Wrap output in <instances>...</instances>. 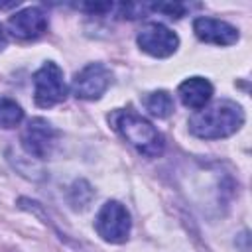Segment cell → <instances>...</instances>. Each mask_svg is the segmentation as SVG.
Listing matches in <instances>:
<instances>
[{"mask_svg": "<svg viewBox=\"0 0 252 252\" xmlns=\"http://www.w3.org/2000/svg\"><path fill=\"white\" fill-rule=\"evenodd\" d=\"M244 124V110L232 100H217L189 118V132L201 140H219L234 134Z\"/></svg>", "mask_w": 252, "mask_h": 252, "instance_id": "6da1fadb", "label": "cell"}, {"mask_svg": "<svg viewBox=\"0 0 252 252\" xmlns=\"http://www.w3.org/2000/svg\"><path fill=\"white\" fill-rule=\"evenodd\" d=\"M110 124L114 130L140 154L148 158H156L163 152V136L148 122L144 116L136 114L134 110H114L110 114Z\"/></svg>", "mask_w": 252, "mask_h": 252, "instance_id": "7a4b0ae2", "label": "cell"}, {"mask_svg": "<svg viewBox=\"0 0 252 252\" xmlns=\"http://www.w3.org/2000/svg\"><path fill=\"white\" fill-rule=\"evenodd\" d=\"M67 96V85L63 79V71L57 63L45 61L33 73V98L41 108H51L63 102Z\"/></svg>", "mask_w": 252, "mask_h": 252, "instance_id": "3957f363", "label": "cell"}, {"mask_svg": "<svg viewBox=\"0 0 252 252\" xmlns=\"http://www.w3.org/2000/svg\"><path fill=\"white\" fill-rule=\"evenodd\" d=\"M130 226H132L130 213L118 201H106L94 219V228L98 236L110 244L126 242L130 234Z\"/></svg>", "mask_w": 252, "mask_h": 252, "instance_id": "277c9868", "label": "cell"}, {"mask_svg": "<svg viewBox=\"0 0 252 252\" xmlns=\"http://www.w3.org/2000/svg\"><path fill=\"white\" fill-rule=\"evenodd\" d=\"M112 83V73L102 63H89L71 81V91L77 98L96 100L100 98Z\"/></svg>", "mask_w": 252, "mask_h": 252, "instance_id": "5b68a950", "label": "cell"}, {"mask_svg": "<svg viewBox=\"0 0 252 252\" xmlns=\"http://www.w3.org/2000/svg\"><path fill=\"white\" fill-rule=\"evenodd\" d=\"M57 140H59V132L45 118H32L22 132V146L26 154L37 159L49 158L53 148L57 146Z\"/></svg>", "mask_w": 252, "mask_h": 252, "instance_id": "8992f818", "label": "cell"}, {"mask_svg": "<svg viewBox=\"0 0 252 252\" xmlns=\"http://www.w3.org/2000/svg\"><path fill=\"white\" fill-rule=\"evenodd\" d=\"M138 45L142 51H146L148 55L152 57H169L177 51L179 47V37L175 32H171L167 26L163 24H158V22H152V24H146L138 37H136Z\"/></svg>", "mask_w": 252, "mask_h": 252, "instance_id": "52a82bcc", "label": "cell"}, {"mask_svg": "<svg viewBox=\"0 0 252 252\" xmlns=\"http://www.w3.org/2000/svg\"><path fill=\"white\" fill-rule=\"evenodd\" d=\"M8 30L18 39H35L47 30V14L39 6H30L8 20Z\"/></svg>", "mask_w": 252, "mask_h": 252, "instance_id": "ba28073f", "label": "cell"}, {"mask_svg": "<svg viewBox=\"0 0 252 252\" xmlns=\"http://www.w3.org/2000/svg\"><path fill=\"white\" fill-rule=\"evenodd\" d=\"M193 32L201 41L213 45H232L240 37L238 30L228 22L217 18H205V16L193 20Z\"/></svg>", "mask_w": 252, "mask_h": 252, "instance_id": "9c48e42d", "label": "cell"}, {"mask_svg": "<svg viewBox=\"0 0 252 252\" xmlns=\"http://www.w3.org/2000/svg\"><path fill=\"white\" fill-rule=\"evenodd\" d=\"M179 100L191 110H201L213 96V85L205 77H189L177 87Z\"/></svg>", "mask_w": 252, "mask_h": 252, "instance_id": "30bf717a", "label": "cell"}, {"mask_svg": "<svg viewBox=\"0 0 252 252\" xmlns=\"http://www.w3.org/2000/svg\"><path fill=\"white\" fill-rule=\"evenodd\" d=\"M148 112L156 118H167L173 112V98L167 91H154L144 100Z\"/></svg>", "mask_w": 252, "mask_h": 252, "instance_id": "8fae6325", "label": "cell"}, {"mask_svg": "<svg viewBox=\"0 0 252 252\" xmlns=\"http://www.w3.org/2000/svg\"><path fill=\"white\" fill-rule=\"evenodd\" d=\"M24 120L22 106L6 96H0V128H16Z\"/></svg>", "mask_w": 252, "mask_h": 252, "instance_id": "7c38bea8", "label": "cell"}, {"mask_svg": "<svg viewBox=\"0 0 252 252\" xmlns=\"http://www.w3.org/2000/svg\"><path fill=\"white\" fill-rule=\"evenodd\" d=\"M150 10L154 12H161L169 18H183L187 14V10H191L189 4H183V2H169V4H150Z\"/></svg>", "mask_w": 252, "mask_h": 252, "instance_id": "4fadbf2b", "label": "cell"}, {"mask_svg": "<svg viewBox=\"0 0 252 252\" xmlns=\"http://www.w3.org/2000/svg\"><path fill=\"white\" fill-rule=\"evenodd\" d=\"M20 4V0H12V2H0V10H8V8H14V6H18Z\"/></svg>", "mask_w": 252, "mask_h": 252, "instance_id": "5bb4252c", "label": "cell"}, {"mask_svg": "<svg viewBox=\"0 0 252 252\" xmlns=\"http://www.w3.org/2000/svg\"><path fill=\"white\" fill-rule=\"evenodd\" d=\"M4 43H6V35H4V28H2V24H0V49H2Z\"/></svg>", "mask_w": 252, "mask_h": 252, "instance_id": "9a60e30c", "label": "cell"}]
</instances>
